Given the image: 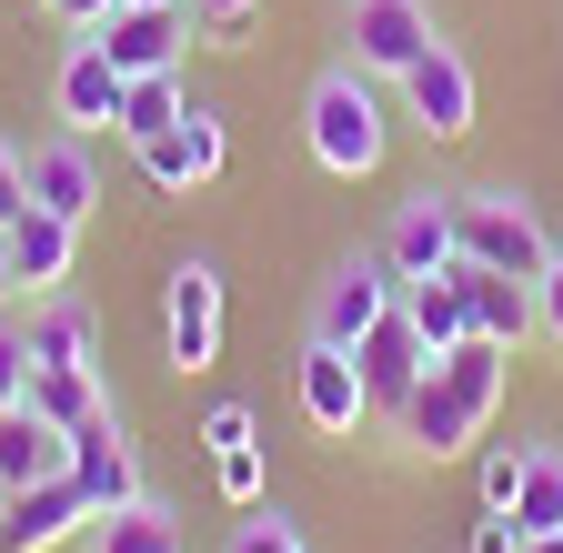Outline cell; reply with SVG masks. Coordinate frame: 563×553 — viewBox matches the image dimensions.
Wrapping results in <instances>:
<instances>
[{
    "label": "cell",
    "mask_w": 563,
    "mask_h": 553,
    "mask_svg": "<svg viewBox=\"0 0 563 553\" xmlns=\"http://www.w3.org/2000/svg\"><path fill=\"white\" fill-rule=\"evenodd\" d=\"M222 553H312V543H302V523L282 513V504H252V513L232 523V543H222Z\"/></svg>",
    "instance_id": "484cf974"
},
{
    "label": "cell",
    "mask_w": 563,
    "mask_h": 553,
    "mask_svg": "<svg viewBox=\"0 0 563 553\" xmlns=\"http://www.w3.org/2000/svg\"><path fill=\"white\" fill-rule=\"evenodd\" d=\"M70 483H81V504L91 513H121V504H141L152 483H141V453H131V412L121 402H101L81 433H70Z\"/></svg>",
    "instance_id": "30bf717a"
},
{
    "label": "cell",
    "mask_w": 563,
    "mask_h": 553,
    "mask_svg": "<svg viewBox=\"0 0 563 553\" xmlns=\"http://www.w3.org/2000/svg\"><path fill=\"white\" fill-rule=\"evenodd\" d=\"M453 242H463V262L514 272V283H543V262H553V232H543V212H533V191H514V181L453 191Z\"/></svg>",
    "instance_id": "3957f363"
},
{
    "label": "cell",
    "mask_w": 563,
    "mask_h": 553,
    "mask_svg": "<svg viewBox=\"0 0 563 553\" xmlns=\"http://www.w3.org/2000/svg\"><path fill=\"white\" fill-rule=\"evenodd\" d=\"M523 553H563V533H533V543H523Z\"/></svg>",
    "instance_id": "8d00e7d4"
},
{
    "label": "cell",
    "mask_w": 563,
    "mask_h": 553,
    "mask_svg": "<svg viewBox=\"0 0 563 553\" xmlns=\"http://www.w3.org/2000/svg\"><path fill=\"white\" fill-rule=\"evenodd\" d=\"M463 553H523V533H514V513H473V533H463Z\"/></svg>",
    "instance_id": "836d02e7"
},
{
    "label": "cell",
    "mask_w": 563,
    "mask_h": 553,
    "mask_svg": "<svg viewBox=\"0 0 563 553\" xmlns=\"http://www.w3.org/2000/svg\"><path fill=\"white\" fill-rule=\"evenodd\" d=\"M121 11H181V0H121Z\"/></svg>",
    "instance_id": "74e56055"
},
{
    "label": "cell",
    "mask_w": 563,
    "mask_h": 553,
    "mask_svg": "<svg viewBox=\"0 0 563 553\" xmlns=\"http://www.w3.org/2000/svg\"><path fill=\"white\" fill-rule=\"evenodd\" d=\"M21 212H31V152H21V142H0V232H11Z\"/></svg>",
    "instance_id": "4dcf8cb0"
},
{
    "label": "cell",
    "mask_w": 563,
    "mask_h": 553,
    "mask_svg": "<svg viewBox=\"0 0 563 553\" xmlns=\"http://www.w3.org/2000/svg\"><path fill=\"white\" fill-rule=\"evenodd\" d=\"M11 272H21V292L41 302V292H70V262H81V222H60V212H21L11 232Z\"/></svg>",
    "instance_id": "e0dca14e"
},
{
    "label": "cell",
    "mask_w": 563,
    "mask_h": 553,
    "mask_svg": "<svg viewBox=\"0 0 563 553\" xmlns=\"http://www.w3.org/2000/svg\"><path fill=\"white\" fill-rule=\"evenodd\" d=\"M292 412L322 433V443H352L373 423V392H363V363L342 353V342H302V363H292Z\"/></svg>",
    "instance_id": "ba28073f"
},
{
    "label": "cell",
    "mask_w": 563,
    "mask_h": 553,
    "mask_svg": "<svg viewBox=\"0 0 563 553\" xmlns=\"http://www.w3.org/2000/svg\"><path fill=\"white\" fill-rule=\"evenodd\" d=\"M131 162H141V181H152L162 201H191L201 181H222V162H232V131H222V111H211V101H191V111L162 131V142H141Z\"/></svg>",
    "instance_id": "52a82bcc"
},
{
    "label": "cell",
    "mask_w": 563,
    "mask_h": 553,
    "mask_svg": "<svg viewBox=\"0 0 563 553\" xmlns=\"http://www.w3.org/2000/svg\"><path fill=\"white\" fill-rule=\"evenodd\" d=\"M21 302V272H11V242H0V312Z\"/></svg>",
    "instance_id": "d590c367"
},
{
    "label": "cell",
    "mask_w": 563,
    "mask_h": 553,
    "mask_svg": "<svg viewBox=\"0 0 563 553\" xmlns=\"http://www.w3.org/2000/svg\"><path fill=\"white\" fill-rule=\"evenodd\" d=\"M21 342H31V363H60V373H101V363H91V312L70 302V292H41Z\"/></svg>",
    "instance_id": "44dd1931"
},
{
    "label": "cell",
    "mask_w": 563,
    "mask_h": 553,
    "mask_svg": "<svg viewBox=\"0 0 563 553\" xmlns=\"http://www.w3.org/2000/svg\"><path fill=\"white\" fill-rule=\"evenodd\" d=\"M514 533H563V443H523V494H514Z\"/></svg>",
    "instance_id": "7402d4cb"
},
{
    "label": "cell",
    "mask_w": 563,
    "mask_h": 553,
    "mask_svg": "<svg viewBox=\"0 0 563 553\" xmlns=\"http://www.w3.org/2000/svg\"><path fill=\"white\" fill-rule=\"evenodd\" d=\"M91 533V504H81V483H31V494L0 504V553H60V543H81Z\"/></svg>",
    "instance_id": "4fadbf2b"
},
{
    "label": "cell",
    "mask_w": 563,
    "mask_h": 553,
    "mask_svg": "<svg viewBox=\"0 0 563 553\" xmlns=\"http://www.w3.org/2000/svg\"><path fill=\"white\" fill-rule=\"evenodd\" d=\"M121 60L81 31V41H70L60 51V71H51V111H60V131H81V142H91V131H121Z\"/></svg>",
    "instance_id": "8fae6325"
},
{
    "label": "cell",
    "mask_w": 563,
    "mask_h": 553,
    "mask_svg": "<svg viewBox=\"0 0 563 553\" xmlns=\"http://www.w3.org/2000/svg\"><path fill=\"white\" fill-rule=\"evenodd\" d=\"M91 41L121 60V81H141V71H181V41H191V0H181V11H111Z\"/></svg>",
    "instance_id": "2e32d148"
},
{
    "label": "cell",
    "mask_w": 563,
    "mask_h": 553,
    "mask_svg": "<svg viewBox=\"0 0 563 553\" xmlns=\"http://www.w3.org/2000/svg\"><path fill=\"white\" fill-rule=\"evenodd\" d=\"M352 363H363V392H373V412L393 423V412L412 402V383L433 373V342H422V332H412V322L393 312V322H373L363 342H352Z\"/></svg>",
    "instance_id": "5bb4252c"
},
{
    "label": "cell",
    "mask_w": 563,
    "mask_h": 553,
    "mask_svg": "<svg viewBox=\"0 0 563 553\" xmlns=\"http://www.w3.org/2000/svg\"><path fill=\"white\" fill-rule=\"evenodd\" d=\"M302 142L332 181H373L383 152H393V111H383V81L352 71V60H332V71L302 91Z\"/></svg>",
    "instance_id": "7a4b0ae2"
},
{
    "label": "cell",
    "mask_w": 563,
    "mask_h": 553,
    "mask_svg": "<svg viewBox=\"0 0 563 553\" xmlns=\"http://www.w3.org/2000/svg\"><path fill=\"white\" fill-rule=\"evenodd\" d=\"M393 91H402V111H412V131H422V142H463V131L483 121V91H473V60H463L453 41H433V51H422L412 71L393 81Z\"/></svg>",
    "instance_id": "9c48e42d"
},
{
    "label": "cell",
    "mask_w": 563,
    "mask_h": 553,
    "mask_svg": "<svg viewBox=\"0 0 563 553\" xmlns=\"http://www.w3.org/2000/svg\"><path fill=\"white\" fill-rule=\"evenodd\" d=\"M533 332L563 353V242H553V262H543V283H533Z\"/></svg>",
    "instance_id": "1f68e13d"
},
{
    "label": "cell",
    "mask_w": 563,
    "mask_h": 553,
    "mask_svg": "<svg viewBox=\"0 0 563 553\" xmlns=\"http://www.w3.org/2000/svg\"><path fill=\"white\" fill-rule=\"evenodd\" d=\"M81 553H181V513H172L162 494H141V504H121V513H91Z\"/></svg>",
    "instance_id": "ffe728a7"
},
{
    "label": "cell",
    "mask_w": 563,
    "mask_h": 553,
    "mask_svg": "<svg viewBox=\"0 0 563 553\" xmlns=\"http://www.w3.org/2000/svg\"><path fill=\"white\" fill-rule=\"evenodd\" d=\"M453 283H463V312L483 342H533V283H514V272H483V262H453Z\"/></svg>",
    "instance_id": "d6986e66"
},
{
    "label": "cell",
    "mask_w": 563,
    "mask_h": 553,
    "mask_svg": "<svg viewBox=\"0 0 563 553\" xmlns=\"http://www.w3.org/2000/svg\"><path fill=\"white\" fill-rule=\"evenodd\" d=\"M504 383H514V353L504 342H453V353H433V373L412 383V402L393 412V433H402V453H422V463H463L483 433H493V412H504Z\"/></svg>",
    "instance_id": "6da1fadb"
},
{
    "label": "cell",
    "mask_w": 563,
    "mask_h": 553,
    "mask_svg": "<svg viewBox=\"0 0 563 553\" xmlns=\"http://www.w3.org/2000/svg\"><path fill=\"white\" fill-rule=\"evenodd\" d=\"M252 21H262V0H191V31H201L211 51H242Z\"/></svg>",
    "instance_id": "83f0119b"
},
{
    "label": "cell",
    "mask_w": 563,
    "mask_h": 553,
    "mask_svg": "<svg viewBox=\"0 0 563 553\" xmlns=\"http://www.w3.org/2000/svg\"><path fill=\"white\" fill-rule=\"evenodd\" d=\"M402 322L433 342V353L473 342V312H463V283H453V272H433V283H402Z\"/></svg>",
    "instance_id": "603a6c76"
},
{
    "label": "cell",
    "mask_w": 563,
    "mask_h": 553,
    "mask_svg": "<svg viewBox=\"0 0 563 553\" xmlns=\"http://www.w3.org/2000/svg\"><path fill=\"white\" fill-rule=\"evenodd\" d=\"M0 504H11V494H0Z\"/></svg>",
    "instance_id": "f35d334b"
},
{
    "label": "cell",
    "mask_w": 563,
    "mask_h": 553,
    "mask_svg": "<svg viewBox=\"0 0 563 553\" xmlns=\"http://www.w3.org/2000/svg\"><path fill=\"white\" fill-rule=\"evenodd\" d=\"M514 494H523V443H493L483 453V513H514Z\"/></svg>",
    "instance_id": "f546056e"
},
{
    "label": "cell",
    "mask_w": 563,
    "mask_h": 553,
    "mask_svg": "<svg viewBox=\"0 0 563 553\" xmlns=\"http://www.w3.org/2000/svg\"><path fill=\"white\" fill-rule=\"evenodd\" d=\"M211 483H222V504H232V513H252V504H272V463H262V443H242V453H222V463H211Z\"/></svg>",
    "instance_id": "4316f807"
},
{
    "label": "cell",
    "mask_w": 563,
    "mask_h": 553,
    "mask_svg": "<svg viewBox=\"0 0 563 553\" xmlns=\"http://www.w3.org/2000/svg\"><path fill=\"white\" fill-rule=\"evenodd\" d=\"M41 11H51V21H60L70 41H81V31H101V21L121 11V0H41Z\"/></svg>",
    "instance_id": "e575fe53"
},
{
    "label": "cell",
    "mask_w": 563,
    "mask_h": 553,
    "mask_svg": "<svg viewBox=\"0 0 563 553\" xmlns=\"http://www.w3.org/2000/svg\"><path fill=\"white\" fill-rule=\"evenodd\" d=\"M162 353H172V373H211L222 363V272H211L201 252L172 262V283H162Z\"/></svg>",
    "instance_id": "8992f818"
},
{
    "label": "cell",
    "mask_w": 563,
    "mask_h": 553,
    "mask_svg": "<svg viewBox=\"0 0 563 553\" xmlns=\"http://www.w3.org/2000/svg\"><path fill=\"white\" fill-rule=\"evenodd\" d=\"M101 402H111V383H101V373H60V363H31V412H51L60 433H81Z\"/></svg>",
    "instance_id": "d4e9b609"
},
{
    "label": "cell",
    "mask_w": 563,
    "mask_h": 553,
    "mask_svg": "<svg viewBox=\"0 0 563 553\" xmlns=\"http://www.w3.org/2000/svg\"><path fill=\"white\" fill-rule=\"evenodd\" d=\"M252 433H262V423H252V402H211V412H201V453H211V463L242 453Z\"/></svg>",
    "instance_id": "f1b7e54d"
},
{
    "label": "cell",
    "mask_w": 563,
    "mask_h": 553,
    "mask_svg": "<svg viewBox=\"0 0 563 553\" xmlns=\"http://www.w3.org/2000/svg\"><path fill=\"white\" fill-rule=\"evenodd\" d=\"M402 312V283H393V262L383 252H352V262H332L322 272V292H312V342H363L373 322H393Z\"/></svg>",
    "instance_id": "277c9868"
},
{
    "label": "cell",
    "mask_w": 563,
    "mask_h": 553,
    "mask_svg": "<svg viewBox=\"0 0 563 553\" xmlns=\"http://www.w3.org/2000/svg\"><path fill=\"white\" fill-rule=\"evenodd\" d=\"M342 60L352 71H373V81H402L422 51H433L443 31H433V11H422V0H342Z\"/></svg>",
    "instance_id": "5b68a950"
},
{
    "label": "cell",
    "mask_w": 563,
    "mask_h": 553,
    "mask_svg": "<svg viewBox=\"0 0 563 553\" xmlns=\"http://www.w3.org/2000/svg\"><path fill=\"white\" fill-rule=\"evenodd\" d=\"M21 402H31V342L0 332V412H21Z\"/></svg>",
    "instance_id": "d6a6232c"
},
{
    "label": "cell",
    "mask_w": 563,
    "mask_h": 553,
    "mask_svg": "<svg viewBox=\"0 0 563 553\" xmlns=\"http://www.w3.org/2000/svg\"><path fill=\"white\" fill-rule=\"evenodd\" d=\"M70 473V433L51 412H0V494H31V483H60Z\"/></svg>",
    "instance_id": "ac0fdd59"
},
{
    "label": "cell",
    "mask_w": 563,
    "mask_h": 553,
    "mask_svg": "<svg viewBox=\"0 0 563 553\" xmlns=\"http://www.w3.org/2000/svg\"><path fill=\"white\" fill-rule=\"evenodd\" d=\"M31 212H60V222H91L101 212V172H91V142H81V131L31 142Z\"/></svg>",
    "instance_id": "9a60e30c"
},
{
    "label": "cell",
    "mask_w": 563,
    "mask_h": 553,
    "mask_svg": "<svg viewBox=\"0 0 563 553\" xmlns=\"http://www.w3.org/2000/svg\"><path fill=\"white\" fill-rule=\"evenodd\" d=\"M373 252L393 262V283H433V272H453L463 262V242H453V191H412L402 212L383 222Z\"/></svg>",
    "instance_id": "7c38bea8"
},
{
    "label": "cell",
    "mask_w": 563,
    "mask_h": 553,
    "mask_svg": "<svg viewBox=\"0 0 563 553\" xmlns=\"http://www.w3.org/2000/svg\"><path fill=\"white\" fill-rule=\"evenodd\" d=\"M191 111V91H181V71H141L131 91H121V142L141 152V142H162V131Z\"/></svg>",
    "instance_id": "cb8c5ba5"
}]
</instances>
